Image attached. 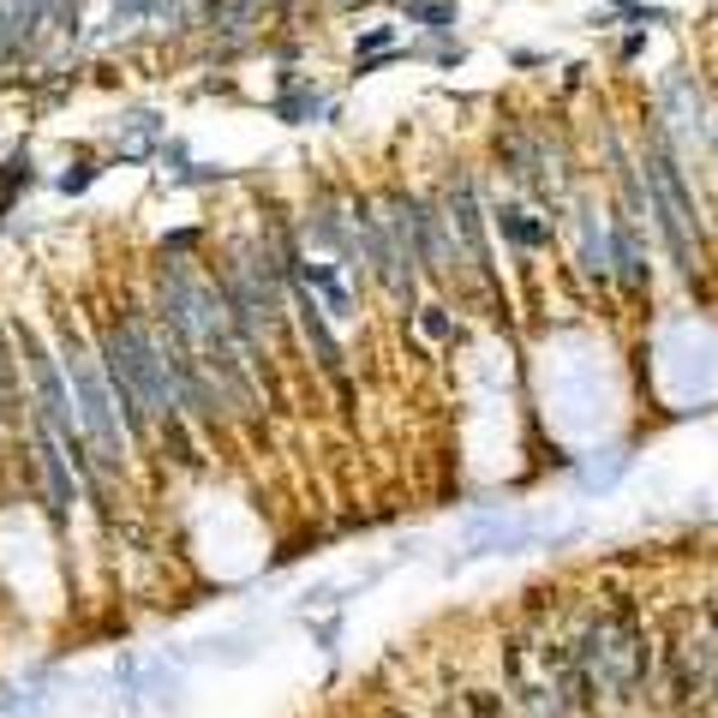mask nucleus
<instances>
[{"instance_id": "nucleus-2", "label": "nucleus", "mask_w": 718, "mask_h": 718, "mask_svg": "<svg viewBox=\"0 0 718 718\" xmlns=\"http://www.w3.org/2000/svg\"><path fill=\"white\" fill-rule=\"evenodd\" d=\"M61 354H66V377H72V395H79V425L91 431L96 456L108 467H121V419H114V402H108V377H102L96 354L84 347V335L61 318Z\"/></svg>"}, {"instance_id": "nucleus-1", "label": "nucleus", "mask_w": 718, "mask_h": 718, "mask_svg": "<svg viewBox=\"0 0 718 718\" xmlns=\"http://www.w3.org/2000/svg\"><path fill=\"white\" fill-rule=\"evenodd\" d=\"M102 360H108L114 395L132 407L138 419L174 425V407H180V384H174L168 365V342L144 324L138 312H121L102 324Z\"/></svg>"}, {"instance_id": "nucleus-6", "label": "nucleus", "mask_w": 718, "mask_h": 718, "mask_svg": "<svg viewBox=\"0 0 718 718\" xmlns=\"http://www.w3.org/2000/svg\"><path fill=\"white\" fill-rule=\"evenodd\" d=\"M497 222H503V233H509L516 246H545V240H551V228H545V222H533V216H527L521 204H503V216H497Z\"/></svg>"}, {"instance_id": "nucleus-4", "label": "nucleus", "mask_w": 718, "mask_h": 718, "mask_svg": "<svg viewBox=\"0 0 718 718\" xmlns=\"http://www.w3.org/2000/svg\"><path fill=\"white\" fill-rule=\"evenodd\" d=\"M31 186H37V163H31V150H12L7 163H0V222H7L12 210H19Z\"/></svg>"}, {"instance_id": "nucleus-7", "label": "nucleus", "mask_w": 718, "mask_h": 718, "mask_svg": "<svg viewBox=\"0 0 718 718\" xmlns=\"http://www.w3.org/2000/svg\"><path fill=\"white\" fill-rule=\"evenodd\" d=\"M102 180V168L91 163V156H79V163H66V174H54V186H61L66 198H79V192H91V186Z\"/></svg>"}, {"instance_id": "nucleus-3", "label": "nucleus", "mask_w": 718, "mask_h": 718, "mask_svg": "<svg viewBox=\"0 0 718 718\" xmlns=\"http://www.w3.org/2000/svg\"><path fill=\"white\" fill-rule=\"evenodd\" d=\"M19 347H24V365H31V384H37V395H42V407H49V425L72 444V395H66V384H61V365L42 354V342H37L31 330H19Z\"/></svg>"}, {"instance_id": "nucleus-5", "label": "nucleus", "mask_w": 718, "mask_h": 718, "mask_svg": "<svg viewBox=\"0 0 718 718\" xmlns=\"http://www.w3.org/2000/svg\"><path fill=\"white\" fill-rule=\"evenodd\" d=\"M275 114H282L288 126H300L305 114H324V91H318L312 79H288V96H275Z\"/></svg>"}, {"instance_id": "nucleus-8", "label": "nucleus", "mask_w": 718, "mask_h": 718, "mask_svg": "<svg viewBox=\"0 0 718 718\" xmlns=\"http://www.w3.org/2000/svg\"><path fill=\"white\" fill-rule=\"evenodd\" d=\"M389 42H395L389 24H372V31H360V49H389Z\"/></svg>"}]
</instances>
